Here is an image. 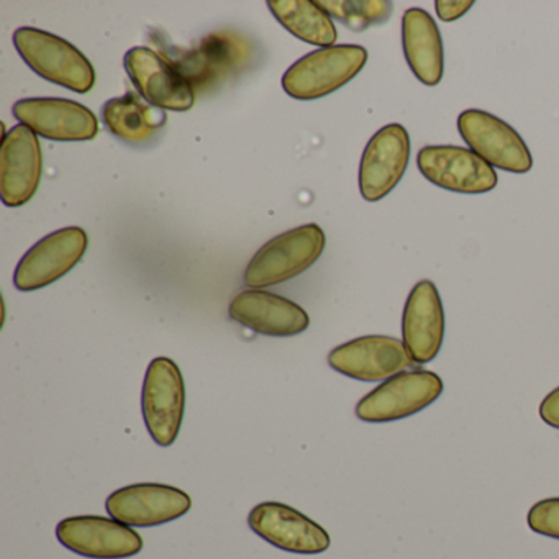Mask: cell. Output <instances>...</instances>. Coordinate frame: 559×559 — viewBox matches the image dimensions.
I'll use <instances>...</instances> for the list:
<instances>
[{
  "label": "cell",
  "instance_id": "17",
  "mask_svg": "<svg viewBox=\"0 0 559 559\" xmlns=\"http://www.w3.org/2000/svg\"><path fill=\"white\" fill-rule=\"evenodd\" d=\"M14 117L53 142H87L99 133L97 117L74 100L22 99L14 106Z\"/></svg>",
  "mask_w": 559,
  "mask_h": 559
},
{
  "label": "cell",
  "instance_id": "21",
  "mask_svg": "<svg viewBox=\"0 0 559 559\" xmlns=\"http://www.w3.org/2000/svg\"><path fill=\"white\" fill-rule=\"evenodd\" d=\"M271 14L294 37L316 47H335L336 27L329 12L312 0H270Z\"/></svg>",
  "mask_w": 559,
  "mask_h": 559
},
{
  "label": "cell",
  "instance_id": "11",
  "mask_svg": "<svg viewBox=\"0 0 559 559\" xmlns=\"http://www.w3.org/2000/svg\"><path fill=\"white\" fill-rule=\"evenodd\" d=\"M411 162V136L401 123L382 127L374 133L359 163V192L368 202H378L394 191Z\"/></svg>",
  "mask_w": 559,
  "mask_h": 559
},
{
  "label": "cell",
  "instance_id": "5",
  "mask_svg": "<svg viewBox=\"0 0 559 559\" xmlns=\"http://www.w3.org/2000/svg\"><path fill=\"white\" fill-rule=\"evenodd\" d=\"M186 411V385L181 369L171 358L159 356L146 369L142 412L146 430L158 447L175 443Z\"/></svg>",
  "mask_w": 559,
  "mask_h": 559
},
{
  "label": "cell",
  "instance_id": "8",
  "mask_svg": "<svg viewBox=\"0 0 559 559\" xmlns=\"http://www.w3.org/2000/svg\"><path fill=\"white\" fill-rule=\"evenodd\" d=\"M57 538L64 548L84 558L126 559L143 549V538L133 526L100 515L61 520L57 526Z\"/></svg>",
  "mask_w": 559,
  "mask_h": 559
},
{
  "label": "cell",
  "instance_id": "2",
  "mask_svg": "<svg viewBox=\"0 0 559 559\" xmlns=\"http://www.w3.org/2000/svg\"><path fill=\"white\" fill-rule=\"evenodd\" d=\"M14 45L25 63L44 80L87 94L96 86V71L76 47L57 35L38 28H19Z\"/></svg>",
  "mask_w": 559,
  "mask_h": 559
},
{
  "label": "cell",
  "instance_id": "25",
  "mask_svg": "<svg viewBox=\"0 0 559 559\" xmlns=\"http://www.w3.org/2000/svg\"><path fill=\"white\" fill-rule=\"evenodd\" d=\"M473 0H437L435 8H437L438 17L441 22H456L457 19L466 15L473 8Z\"/></svg>",
  "mask_w": 559,
  "mask_h": 559
},
{
  "label": "cell",
  "instance_id": "19",
  "mask_svg": "<svg viewBox=\"0 0 559 559\" xmlns=\"http://www.w3.org/2000/svg\"><path fill=\"white\" fill-rule=\"evenodd\" d=\"M402 47L414 76L428 87L438 86L444 74L440 28L425 9L412 8L402 17Z\"/></svg>",
  "mask_w": 559,
  "mask_h": 559
},
{
  "label": "cell",
  "instance_id": "13",
  "mask_svg": "<svg viewBox=\"0 0 559 559\" xmlns=\"http://www.w3.org/2000/svg\"><path fill=\"white\" fill-rule=\"evenodd\" d=\"M329 365L333 371L362 382L385 381L412 365L404 342L394 336H359L330 352Z\"/></svg>",
  "mask_w": 559,
  "mask_h": 559
},
{
  "label": "cell",
  "instance_id": "10",
  "mask_svg": "<svg viewBox=\"0 0 559 559\" xmlns=\"http://www.w3.org/2000/svg\"><path fill=\"white\" fill-rule=\"evenodd\" d=\"M417 166L431 185L457 194H486L499 182L496 169L463 146H425Z\"/></svg>",
  "mask_w": 559,
  "mask_h": 559
},
{
  "label": "cell",
  "instance_id": "3",
  "mask_svg": "<svg viewBox=\"0 0 559 559\" xmlns=\"http://www.w3.org/2000/svg\"><path fill=\"white\" fill-rule=\"evenodd\" d=\"M366 63L368 51L359 45L320 48L286 71L283 87L297 100L322 99L355 80Z\"/></svg>",
  "mask_w": 559,
  "mask_h": 559
},
{
  "label": "cell",
  "instance_id": "1",
  "mask_svg": "<svg viewBox=\"0 0 559 559\" xmlns=\"http://www.w3.org/2000/svg\"><path fill=\"white\" fill-rule=\"evenodd\" d=\"M325 234L317 224L284 231L263 245L245 271V284L253 289L286 283L309 270L325 250Z\"/></svg>",
  "mask_w": 559,
  "mask_h": 559
},
{
  "label": "cell",
  "instance_id": "14",
  "mask_svg": "<svg viewBox=\"0 0 559 559\" xmlns=\"http://www.w3.org/2000/svg\"><path fill=\"white\" fill-rule=\"evenodd\" d=\"M123 63L133 86L152 106L171 112H186L194 107V86L162 55L136 47L126 55Z\"/></svg>",
  "mask_w": 559,
  "mask_h": 559
},
{
  "label": "cell",
  "instance_id": "15",
  "mask_svg": "<svg viewBox=\"0 0 559 559\" xmlns=\"http://www.w3.org/2000/svg\"><path fill=\"white\" fill-rule=\"evenodd\" d=\"M40 140L28 127L17 126L4 136L0 150V198L8 207L27 204L41 179Z\"/></svg>",
  "mask_w": 559,
  "mask_h": 559
},
{
  "label": "cell",
  "instance_id": "6",
  "mask_svg": "<svg viewBox=\"0 0 559 559\" xmlns=\"http://www.w3.org/2000/svg\"><path fill=\"white\" fill-rule=\"evenodd\" d=\"M457 130L471 152L492 168L513 175H525L532 169V153L525 140L499 117L479 109L464 110L457 117Z\"/></svg>",
  "mask_w": 559,
  "mask_h": 559
},
{
  "label": "cell",
  "instance_id": "22",
  "mask_svg": "<svg viewBox=\"0 0 559 559\" xmlns=\"http://www.w3.org/2000/svg\"><path fill=\"white\" fill-rule=\"evenodd\" d=\"M241 58V50L230 38H207L201 50L195 51L191 60L186 61L182 74H188L189 83H204L212 76H218L221 71L234 67L235 61Z\"/></svg>",
  "mask_w": 559,
  "mask_h": 559
},
{
  "label": "cell",
  "instance_id": "16",
  "mask_svg": "<svg viewBox=\"0 0 559 559\" xmlns=\"http://www.w3.org/2000/svg\"><path fill=\"white\" fill-rule=\"evenodd\" d=\"M444 338V310L430 280L415 284L402 313V342L415 365H427L440 353Z\"/></svg>",
  "mask_w": 559,
  "mask_h": 559
},
{
  "label": "cell",
  "instance_id": "23",
  "mask_svg": "<svg viewBox=\"0 0 559 559\" xmlns=\"http://www.w3.org/2000/svg\"><path fill=\"white\" fill-rule=\"evenodd\" d=\"M319 4L330 17L355 32L384 24L394 12V4L389 0H325Z\"/></svg>",
  "mask_w": 559,
  "mask_h": 559
},
{
  "label": "cell",
  "instance_id": "24",
  "mask_svg": "<svg viewBox=\"0 0 559 559\" xmlns=\"http://www.w3.org/2000/svg\"><path fill=\"white\" fill-rule=\"evenodd\" d=\"M530 530L548 538L559 539V497L543 499L528 510Z\"/></svg>",
  "mask_w": 559,
  "mask_h": 559
},
{
  "label": "cell",
  "instance_id": "26",
  "mask_svg": "<svg viewBox=\"0 0 559 559\" xmlns=\"http://www.w3.org/2000/svg\"><path fill=\"white\" fill-rule=\"evenodd\" d=\"M539 417L549 427L558 428L559 430V388L549 392L542 404H539Z\"/></svg>",
  "mask_w": 559,
  "mask_h": 559
},
{
  "label": "cell",
  "instance_id": "12",
  "mask_svg": "<svg viewBox=\"0 0 559 559\" xmlns=\"http://www.w3.org/2000/svg\"><path fill=\"white\" fill-rule=\"evenodd\" d=\"M248 525L264 542L294 555H320L332 545L322 525L294 507L273 500L253 507Z\"/></svg>",
  "mask_w": 559,
  "mask_h": 559
},
{
  "label": "cell",
  "instance_id": "9",
  "mask_svg": "<svg viewBox=\"0 0 559 559\" xmlns=\"http://www.w3.org/2000/svg\"><path fill=\"white\" fill-rule=\"evenodd\" d=\"M188 492L168 484H132L114 490L106 500L112 519L136 528L165 525L181 519L191 510Z\"/></svg>",
  "mask_w": 559,
  "mask_h": 559
},
{
  "label": "cell",
  "instance_id": "20",
  "mask_svg": "<svg viewBox=\"0 0 559 559\" xmlns=\"http://www.w3.org/2000/svg\"><path fill=\"white\" fill-rule=\"evenodd\" d=\"M107 130L130 145L150 142L165 127L166 116L152 104L143 103L136 94L110 99L103 107Z\"/></svg>",
  "mask_w": 559,
  "mask_h": 559
},
{
  "label": "cell",
  "instance_id": "7",
  "mask_svg": "<svg viewBox=\"0 0 559 559\" xmlns=\"http://www.w3.org/2000/svg\"><path fill=\"white\" fill-rule=\"evenodd\" d=\"M87 243L90 238L83 228L53 231L22 258L15 270L14 286L22 293H32L57 283L83 260Z\"/></svg>",
  "mask_w": 559,
  "mask_h": 559
},
{
  "label": "cell",
  "instance_id": "4",
  "mask_svg": "<svg viewBox=\"0 0 559 559\" xmlns=\"http://www.w3.org/2000/svg\"><path fill=\"white\" fill-rule=\"evenodd\" d=\"M440 376L427 369L402 371L382 381L356 404V417L366 424H391L425 411L443 394Z\"/></svg>",
  "mask_w": 559,
  "mask_h": 559
},
{
  "label": "cell",
  "instance_id": "18",
  "mask_svg": "<svg viewBox=\"0 0 559 559\" xmlns=\"http://www.w3.org/2000/svg\"><path fill=\"white\" fill-rule=\"evenodd\" d=\"M231 320L266 336H296L310 325L309 316L293 300L267 290L248 289L228 307Z\"/></svg>",
  "mask_w": 559,
  "mask_h": 559
}]
</instances>
